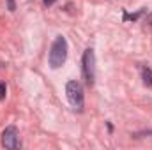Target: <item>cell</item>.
<instances>
[{
  "label": "cell",
  "instance_id": "6da1fadb",
  "mask_svg": "<svg viewBox=\"0 0 152 150\" xmlns=\"http://www.w3.org/2000/svg\"><path fill=\"white\" fill-rule=\"evenodd\" d=\"M67 41L64 36H57L51 48H50V55H48V64L51 69H58L66 64L67 58Z\"/></svg>",
  "mask_w": 152,
  "mask_h": 150
},
{
  "label": "cell",
  "instance_id": "7a4b0ae2",
  "mask_svg": "<svg viewBox=\"0 0 152 150\" xmlns=\"http://www.w3.org/2000/svg\"><path fill=\"white\" fill-rule=\"evenodd\" d=\"M81 73L87 85H94L96 79V55L92 48H87L81 57Z\"/></svg>",
  "mask_w": 152,
  "mask_h": 150
},
{
  "label": "cell",
  "instance_id": "3957f363",
  "mask_svg": "<svg viewBox=\"0 0 152 150\" xmlns=\"http://www.w3.org/2000/svg\"><path fill=\"white\" fill-rule=\"evenodd\" d=\"M66 95H67V101L75 111H83V87L78 81H75V79L67 81Z\"/></svg>",
  "mask_w": 152,
  "mask_h": 150
},
{
  "label": "cell",
  "instance_id": "277c9868",
  "mask_svg": "<svg viewBox=\"0 0 152 150\" xmlns=\"http://www.w3.org/2000/svg\"><path fill=\"white\" fill-rule=\"evenodd\" d=\"M2 145L9 150H16L21 147L20 141V133L16 129V125H7L2 133Z\"/></svg>",
  "mask_w": 152,
  "mask_h": 150
},
{
  "label": "cell",
  "instance_id": "5b68a950",
  "mask_svg": "<svg viewBox=\"0 0 152 150\" xmlns=\"http://www.w3.org/2000/svg\"><path fill=\"white\" fill-rule=\"evenodd\" d=\"M142 78H143V83H145V87H149V88H152V69L151 67H143L142 69Z\"/></svg>",
  "mask_w": 152,
  "mask_h": 150
},
{
  "label": "cell",
  "instance_id": "8992f818",
  "mask_svg": "<svg viewBox=\"0 0 152 150\" xmlns=\"http://www.w3.org/2000/svg\"><path fill=\"white\" fill-rule=\"evenodd\" d=\"M5 83H0V101H4L5 99Z\"/></svg>",
  "mask_w": 152,
  "mask_h": 150
},
{
  "label": "cell",
  "instance_id": "52a82bcc",
  "mask_svg": "<svg viewBox=\"0 0 152 150\" xmlns=\"http://www.w3.org/2000/svg\"><path fill=\"white\" fill-rule=\"evenodd\" d=\"M7 2V9L9 11H14L16 9V0H5Z\"/></svg>",
  "mask_w": 152,
  "mask_h": 150
},
{
  "label": "cell",
  "instance_id": "ba28073f",
  "mask_svg": "<svg viewBox=\"0 0 152 150\" xmlns=\"http://www.w3.org/2000/svg\"><path fill=\"white\" fill-rule=\"evenodd\" d=\"M55 2H57V0H42V4H44L46 7H50V5H53Z\"/></svg>",
  "mask_w": 152,
  "mask_h": 150
}]
</instances>
